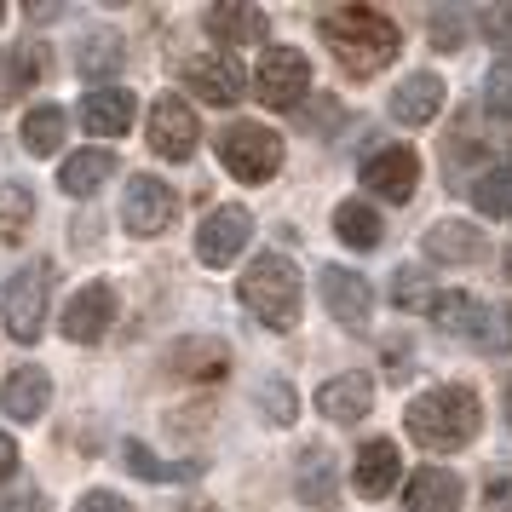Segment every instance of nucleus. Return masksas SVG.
I'll return each mask as SVG.
<instances>
[{
  "label": "nucleus",
  "mask_w": 512,
  "mask_h": 512,
  "mask_svg": "<svg viewBox=\"0 0 512 512\" xmlns=\"http://www.w3.org/2000/svg\"><path fill=\"white\" fill-rule=\"evenodd\" d=\"M489 110H495V116H512V58H501V64H495V70H489Z\"/></svg>",
  "instance_id": "35"
},
{
  "label": "nucleus",
  "mask_w": 512,
  "mask_h": 512,
  "mask_svg": "<svg viewBox=\"0 0 512 512\" xmlns=\"http://www.w3.org/2000/svg\"><path fill=\"white\" fill-rule=\"evenodd\" d=\"M248 236H254V219H248V208H213L208 219H202V231H196V254H202V265H231L242 248H248Z\"/></svg>",
  "instance_id": "11"
},
{
  "label": "nucleus",
  "mask_w": 512,
  "mask_h": 512,
  "mask_svg": "<svg viewBox=\"0 0 512 512\" xmlns=\"http://www.w3.org/2000/svg\"><path fill=\"white\" fill-rule=\"evenodd\" d=\"M484 507L489 512H512V472H501V478L484 484Z\"/></svg>",
  "instance_id": "39"
},
{
  "label": "nucleus",
  "mask_w": 512,
  "mask_h": 512,
  "mask_svg": "<svg viewBox=\"0 0 512 512\" xmlns=\"http://www.w3.org/2000/svg\"><path fill=\"white\" fill-rule=\"evenodd\" d=\"M374 403V380L369 374H334L328 386H317V409L328 420H363Z\"/></svg>",
  "instance_id": "20"
},
{
  "label": "nucleus",
  "mask_w": 512,
  "mask_h": 512,
  "mask_svg": "<svg viewBox=\"0 0 512 512\" xmlns=\"http://www.w3.org/2000/svg\"><path fill=\"white\" fill-rule=\"evenodd\" d=\"M317 24H323V41L346 75H380L397 58V47H403L397 24L380 6H328Z\"/></svg>",
  "instance_id": "1"
},
{
  "label": "nucleus",
  "mask_w": 512,
  "mask_h": 512,
  "mask_svg": "<svg viewBox=\"0 0 512 512\" xmlns=\"http://www.w3.org/2000/svg\"><path fill=\"white\" fill-rule=\"evenodd\" d=\"M75 512H133V501H121L116 489H87V495L75 501Z\"/></svg>",
  "instance_id": "37"
},
{
  "label": "nucleus",
  "mask_w": 512,
  "mask_h": 512,
  "mask_svg": "<svg viewBox=\"0 0 512 512\" xmlns=\"http://www.w3.org/2000/svg\"><path fill=\"white\" fill-rule=\"evenodd\" d=\"M438 110H443V81L438 75H409V81L392 93V116L403 121V127H426Z\"/></svg>",
  "instance_id": "22"
},
{
  "label": "nucleus",
  "mask_w": 512,
  "mask_h": 512,
  "mask_svg": "<svg viewBox=\"0 0 512 512\" xmlns=\"http://www.w3.org/2000/svg\"><path fill=\"white\" fill-rule=\"evenodd\" d=\"M363 185L380 196V202H409L420 185V156L409 144H386V150H374L369 162H363Z\"/></svg>",
  "instance_id": "10"
},
{
  "label": "nucleus",
  "mask_w": 512,
  "mask_h": 512,
  "mask_svg": "<svg viewBox=\"0 0 512 512\" xmlns=\"http://www.w3.org/2000/svg\"><path fill=\"white\" fill-rule=\"evenodd\" d=\"M219 162L231 167L242 185H265L282 167V139L265 133V127H254V121H236V127L219 133Z\"/></svg>",
  "instance_id": "6"
},
{
  "label": "nucleus",
  "mask_w": 512,
  "mask_h": 512,
  "mask_svg": "<svg viewBox=\"0 0 512 512\" xmlns=\"http://www.w3.org/2000/svg\"><path fill=\"white\" fill-rule=\"evenodd\" d=\"M478 24H484V35L495 41V47H512V6H484Z\"/></svg>",
  "instance_id": "36"
},
{
  "label": "nucleus",
  "mask_w": 512,
  "mask_h": 512,
  "mask_svg": "<svg viewBox=\"0 0 512 512\" xmlns=\"http://www.w3.org/2000/svg\"><path fill=\"white\" fill-rule=\"evenodd\" d=\"M472 202L489 219H512V167H489L484 179L472 185Z\"/></svg>",
  "instance_id": "31"
},
{
  "label": "nucleus",
  "mask_w": 512,
  "mask_h": 512,
  "mask_svg": "<svg viewBox=\"0 0 512 512\" xmlns=\"http://www.w3.org/2000/svg\"><path fill=\"white\" fill-rule=\"evenodd\" d=\"M432 317H438L443 334H455V340H466V346L489 351V357H501V351H512V311L507 305H489L478 300V294H438L432 300Z\"/></svg>",
  "instance_id": "4"
},
{
  "label": "nucleus",
  "mask_w": 512,
  "mask_h": 512,
  "mask_svg": "<svg viewBox=\"0 0 512 512\" xmlns=\"http://www.w3.org/2000/svg\"><path fill=\"white\" fill-rule=\"evenodd\" d=\"M426 254L443 259V265H478V259L489 254V242L478 225H461V219H443V225H432L426 231Z\"/></svg>",
  "instance_id": "17"
},
{
  "label": "nucleus",
  "mask_w": 512,
  "mask_h": 512,
  "mask_svg": "<svg viewBox=\"0 0 512 512\" xmlns=\"http://www.w3.org/2000/svg\"><path fill=\"white\" fill-rule=\"evenodd\" d=\"M121 58H127V47H121V35H110V29H98L93 41H81V75H87V81L116 75Z\"/></svg>",
  "instance_id": "29"
},
{
  "label": "nucleus",
  "mask_w": 512,
  "mask_h": 512,
  "mask_svg": "<svg viewBox=\"0 0 512 512\" xmlns=\"http://www.w3.org/2000/svg\"><path fill=\"white\" fill-rule=\"evenodd\" d=\"M254 81H259L254 87L259 104H271V110H300L305 93H311V64H305V52H294V47H271L259 58Z\"/></svg>",
  "instance_id": "7"
},
{
  "label": "nucleus",
  "mask_w": 512,
  "mask_h": 512,
  "mask_svg": "<svg viewBox=\"0 0 512 512\" xmlns=\"http://www.w3.org/2000/svg\"><path fill=\"white\" fill-rule=\"evenodd\" d=\"M403 507L409 512H455L461 507V478L443 472V466H420L409 489H403Z\"/></svg>",
  "instance_id": "19"
},
{
  "label": "nucleus",
  "mask_w": 512,
  "mask_h": 512,
  "mask_svg": "<svg viewBox=\"0 0 512 512\" xmlns=\"http://www.w3.org/2000/svg\"><path fill=\"white\" fill-rule=\"evenodd\" d=\"M0 18H6V6H0Z\"/></svg>",
  "instance_id": "43"
},
{
  "label": "nucleus",
  "mask_w": 512,
  "mask_h": 512,
  "mask_svg": "<svg viewBox=\"0 0 512 512\" xmlns=\"http://www.w3.org/2000/svg\"><path fill=\"white\" fill-rule=\"evenodd\" d=\"M18 472V443H12V432H0V484Z\"/></svg>",
  "instance_id": "40"
},
{
  "label": "nucleus",
  "mask_w": 512,
  "mask_h": 512,
  "mask_svg": "<svg viewBox=\"0 0 512 512\" xmlns=\"http://www.w3.org/2000/svg\"><path fill=\"white\" fill-rule=\"evenodd\" d=\"M52 282H58V271H52L47 259L24 265L18 277L6 282V294H0V317H6V334H12L18 346H35V340H41V328H47V305H52Z\"/></svg>",
  "instance_id": "5"
},
{
  "label": "nucleus",
  "mask_w": 512,
  "mask_h": 512,
  "mask_svg": "<svg viewBox=\"0 0 512 512\" xmlns=\"http://www.w3.org/2000/svg\"><path fill=\"white\" fill-rule=\"evenodd\" d=\"M29 219H35V190H29L24 179H6V185H0V225H6V231H24Z\"/></svg>",
  "instance_id": "32"
},
{
  "label": "nucleus",
  "mask_w": 512,
  "mask_h": 512,
  "mask_svg": "<svg viewBox=\"0 0 512 512\" xmlns=\"http://www.w3.org/2000/svg\"><path fill=\"white\" fill-rule=\"evenodd\" d=\"M259 409H265L271 426H294V415H300V409H294V392H288L282 380H265V386H259Z\"/></svg>",
  "instance_id": "34"
},
{
  "label": "nucleus",
  "mask_w": 512,
  "mask_h": 512,
  "mask_svg": "<svg viewBox=\"0 0 512 512\" xmlns=\"http://www.w3.org/2000/svg\"><path fill=\"white\" fill-rule=\"evenodd\" d=\"M334 231H340V242H346V248H363V254H369V248H380L386 225H380V213H374L369 202H357V196H351V202H340V208H334Z\"/></svg>",
  "instance_id": "26"
},
{
  "label": "nucleus",
  "mask_w": 512,
  "mask_h": 512,
  "mask_svg": "<svg viewBox=\"0 0 512 512\" xmlns=\"http://www.w3.org/2000/svg\"><path fill=\"white\" fill-rule=\"evenodd\" d=\"M35 75H47V47H41V41H24L12 64L0 58V104H12V98L35 81Z\"/></svg>",
  "instance_id": "28"
},
{
  "label": "nucleus",
  "mask_w": 512,
  "mask_h": 512,
  "mask_svg": "<svg viewBox=\"0 0 512 512\" xmlns=\"http://www.w3.org/2000/svg\"><path fill=\"white\" fill-rule=\"evenodd\" d=\"M236 294H242V305L254 311L265 328H277V334H288V328L300 323V305H305V282H300V265L288 254H259L248 271H242V282H236Z\"/></svg>",
  "instance_id": "3"
},
{
  "label": "nucleus",
  "mask_w": 512,
  "mask_h": 512,
  "mask_svg": "<svg viewBox=\"0 0 512 512\" xmlns=\"http://www.w3.org/2000/svg\"><path fill=\"white\" fill-rule=\"evenodd\" d=\"M185 87L202 104H219V110H231L242 104V70H236L225 52H208V58H190L185 64Z\"/></svg>",
  "instance_id": "14"
},
{
  "label": "nucleus",
  "mask_w": 512,
  "mask_h": 512,
  "mask_svg": "<svg viewBox=\"0 0 512 512\" xmlns=\"http://www.w3.org/2000/svg\"><path fill=\"white\" fill-rule=\"evenodd\" d=\"M121 219H127V231H139V236H162L179 219V190L167 185V179L133 173L127 196H121Z\"/></svg>",
  "instance_id": "8"
},
{
  "label": "nucleus",
  "mask_w": 512,
  "mask_h": 512,
  "mask_svg": "<svg viewBox=\"0 0 512 512\" xmlns=\"http://www.w3.org/2000/svg\"><path fill=\"white\" fill-rule=\"evenodd\" d=\"M81 127L87 133H104V139H116L133 127V93L127 87H98V93L81 98Z\"/></svg>",
  "instance_id": "18"
},
{
  "label": "nucleus",
  "mask_w": 512,
  "mask_h": 512,
  "mask_svg": "<svg viewBox=\"0 0 512 512\" xmlns=\"http://www.w3.org/2000/svg\"><path fill=\"white\" fill-rule=\"evenodd\" d=\"M110 323H116V288L110 282H87L81 294H70L58 328H64V340H75V346H93V340L110 334Z\"/></svg>",
  "instance_id": "9"
},
{
  "label": "nucleus",
  "mask_w": 512,
  "mask_h": 512,
  "mask_svg": "<svg viewBox=\"0 0 512 512\" xmlns=\"http://www.w3.org/2000/svg\"><path fill=\"white\" fill-rule=\"evenodd\" d=\"M403 426H409V438L420 449H461V443L478 438L484 409H478L472 386H432L403 409Z\"/></svg>",
  "instance_id": "2"
},
{
  "label": "nucleus",
  "mask_w": 512,
  "mask_h": 512,
  "mask_svg": "<svg viewBox=\"0 0 512 512\" xmlns=\"http://www.w3.org/2000/svg\"><path fill=\"white\" fill-rule=\"evenodd\" d=\"M265 29H271V18L259 12V6H208V35H219V41H265Z\"/></svg>",
  "instance_id": "25"
},
{
  "label": "nucleus",
  "mask_w": 512,
  "mask_h": 512,
  "mask_svg": "<svg viewBox=\"0 0 512 512\" xmlns=\"http://www.w3.org/2000/svg\"><path fill=\"white\" fill-rule=\"evenodd\" d=\"M317 288H323L328 317H340L346 328H357V323H363V317L374 311V288H369V277H363V271H346V265H323Z\"/></svg>",
  "instance_id": "13"
},
{
  "label": "nucleus",
  "mask_w": 512,
  "mask_h": 512,
  "mask_svg": "<svg viewBox=\"0 0 512 512\" xmlns=\"http://www.w3.org/2000/svg\"><path fill=\"white\" fill-rule=\"evenodd\" d=\"M507 277H512V248H507Z\"/></svg>",
  "instance_id": "42"
},
{
  "label": "nucleus",
  "mask_w": 512,
  "mask_h": 512,
  "mask_svg": "<svg viewBox=\"0 0 512 512\" xmlns=\"http://www.w3.org/2000/svg\"><path fill=\"white\" fill-rule=\"evenodd\" d=\"M121 461H127V472H139V478H150V484H179V478H196V466H185V461H156L144 443H127V449H121Z\"/></svg>",
  "instance_id": "30"
},
{
  "label": "nucleus",
  "mask_w": 512,
  "mask_h": 512,
  "mask_svg": "<svg viewBox=\"0 0 512 512\" xmlns=\"http://www.w3.org/2000/svg\"><path fill=\"white\" fill-rule=\"evenodd\" d=\"M104 179H116V156L110 150H75L64 173H58V185L70 190V196H93Z\"/></svg>",
  "instance_id": "24"
},
{
  "label": "nucleus",
  "mask_w": 512,
  "mask_h": 512,
  "mask_svg": "<svg viewBox=\"0 0 512 512\" xmlns=\"http://www.w3.org/2000/svg\"><path fill=\"white\" fill-rule=\"evenodd\" d=\"M52 403V380L47 369H18L6 386H0V409L12 420H41V409Z\"/></svg>",
  "instance_id": "21"
},
{
  "label": "nucleus",
  "mask_w": 512,
  "mask_h": 512,
  "mask_svg": "<svg viewBox=\"0 0 512 512\" xmlns=\"http://www.w3.org/2000/svg\"><path fill=\"white\" fill-rule=\"evenodd\" d=\"M392 300L397 305H426V311H432V300H438V294H426V282L403 271V277H397V288H392Z\"/></svg>",
  "instance_id": "38"
},
{
  "label": "nucleus",
  "mask_w": 512,
  "mask_h": 512,
  "mask_svg": "<svg viewBox=\"0 0 512 512\" xmlns=\"http://www.w3.org/2000/svg\"><path fill=\"white\" fill-rule=\"evenodd\" d=\"M432 47L438 52L466 47V12H455V6H438V12H432Z\"/></svg>",
  "instance_id": "33"
},
{
  "label": "nucleus",
  "mask_w": 512,
  "mask_h": 512,
  "mask_svg": "<svg viewBox=\"0 0 512 512\" xmlns=\"http://www.w3.org/2000/svg\"><path fill=\"white\" fill-rule=\"evenodd\" d=\"M0 512H47V501H41V495H12Z\"/></svg>",
  "instance_id": "41"
},
{
  "label": "nucleus",
  "mask_w": 512,
  "mask_h": 512,
  "mask_svg": "<svg viewBox=\"0 0 512 512\" xmlns=\"http://www.w3.org/2000/svg\"><path fill=\"white\" fill-rule=\"evenodd\" d=\"M196 139H202V127H196V110L185 98H156V110H150V150L167 156V162H185L196 150Z\"/></svg>",
  "instance_id": "12"
},
{
  "label": "nucleus",
  "mask_w": 512,
  "mask_h": 512,
  "mask_svg": "<svg viewBox=\"0 0 512 512\" xmlns=\"http://www.w3.org/2000/svg\"><path fill=\"white\" fill-rule=\"evenodd\" d=\"M294 489H300V501H311V507H323V512L340 507V466H334V449H323V443L300 449Z\"/></svg>",
  "instance_id": "15"
},
{
  "label": "nucleus",
  "mask_w": 512,
  "mask_h": 512,
  "mask_svg": "<svg viewBox=\"0 0 512 512\" xmlns=\"http://www.w3.org/2000/svg\"><path fill=\"white\" fill-rule=\"evenodd\" d=\"M173 374H185V380H225L231 374V351L225 340H179L173 346Z\"/></svg>",
  "instance_id": "23"
},
{
  "label": "nucleus",
  "mask_w": 512,
  "mask_h": 512,
  "mask_svg": "<svg viewBox=\"0 0 512 512\" xmlns=\"http://www.w3.org/2000/svg\"><path fill=\"white\" fill-rule=\"evenodd\" d=\"M351 478H357V495H369V501H380V495H392L397 478H403V455H397L392 438H374L357 449V466H351Z\"/></svg>",
  "instance_id": "16"
},
{
  "label": "nucleus",
  "mask_w": 512,
  "mask_h": 512,
  "mask_svg": "<svg viewBox=\"0 0 512 512\" xmlns=\"http://www.w3.org/2000/svg\"><path fill=\"white\" fill-rule=\"evenodd\" d=\"M64 127H70V116L58 104H35L24 116V150L29 156H58L64 150Z\"/></svg>",
  "instance_id": "27"
}]
</instances>
